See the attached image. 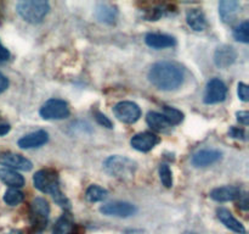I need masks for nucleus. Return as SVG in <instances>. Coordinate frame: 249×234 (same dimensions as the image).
I'll return each mask as SVG.
<instances>
[{"instance_id": "2", "label": "nucleus", "mask_w": 249, "mask_h": 234, "mask_svg": "<svg viewBox=\"0 0 249 234\" xmlns=\"http://www.w3.org/2000/svg\"><path fill=\"white\" fill-rule=\"evenodd\" d=\"M33 184L41 193L50 194L56 204L65 209V211H70L71 202L61 190L57 171L53 168H44V170L38 171L33 177Z\"/></svg>"}, {"instance_id": "22", "label": "nucleus", "mask_w": 249, "mask_h": 234, "mask_svg": "<svg viewBox=\"0 0 249 234\" xmlns=\"http://www.w3.org/2000/svg\"><path fill=\"white\" fill-rule=\"evenodd\" d=\"M186 22L194 31L201 32L207 28V19L199 9H191L186 14Z\"/></svg>"}, {"instance_id": "14", "label": "nucleus", "mask_w": 249, "mask_h": 234, "mask_svg": "<svg viewBox=\"0 0 249 234\" xmlns=\"http://www.w3.org/2000/svg\"><path fill=\"white\" fill-rule=\"evenodd\" d=\"M221 158V153L218 150H213V149H204V150H199L192 156L191 163L195 167H207L216 161Z\"/></svg>"}, {"instance_id": "24", "label": "nucleus", "mask_w": 249, "mask_h": 234, "mask_svg": "<svg viewBox=\"0 0 249 234\" xmlns=\"http://www.w3.org/2000/svg\"><path fill=\"white\" fill-rule=\"evenodd\" d=\"M108 195V192H107L105 188L100 187V185L92 184L90 185L89 188L85 192V197H87L88 201L90 202H99L105 200Z\"/></svg>"}, {"instance_id": "35", "label": "nucleus", "mask_w": 249, "mask_h": 234, "mask_svg": "<svg viewBox=\"0 0 249 234\" xmlns=\"http://www.w3.org/2000/svg\"><path fill=\"white\" fill-rule=\"evenodd\" d=\"M7 87H9V79L0 72V94L4 93L7 89Z\"/></svg>"}, {"instance_id": "5", "label": "nucleus", "mask_w": 249, "mask_h": 234, "mask_svg": "<svg viewBox=\"0 0 249 234\" xmlns=\"http://www.w3.org/2000/svg\"><path fill=\"white\" fill-rule=\"evenodd\" d=\"M49 214H50V206L49 202L43 197H36L31 202V210H29V218L31 223L36 231H43L46 227L49 221Z\"/></svg>"}, {"instance_id": "12", "label": "nucleus", "mask_w": 249, "mask_h": 234, "mask_svg": "<svg viewBox=\"0 0 249 234\" xmlns=\"http://www.w3.org/2000/svg\"><path fill=\"white\" fill-rule=\"evenodd\" d=\"M2 165L11 170H19V171H31L33 168V163L28 160V158L23 157L19 154H12L7 153L4 154L0 158Z\"/></svg>"}, {"instance_id": "9", "label": "nucleus", "mask_w": 249, "mask_h": 234, "mask_svg": "<svg viewBox=\"0 0 249 234\" xmlns=\"http://www.w3.org/2000/svg\"><path fill=\"white\" fill-rule=\"evenodd\" d=\"M138 209L135 205L126 201H114L105 204L100 207V212L106 216L121 217V218H126L136 214Z\"/></svg>"}, {"instance_id": "7", "label": "nucleus", "mask_w": 249, "mask_h": 234, "mask_svg": "<svg viewBox=\"0 0 249 234\" xmlns=\"http://www.w3.org/2000/svg\"><path fill=\"white\" fill-rule=\"evenodd\" d=\"M114 116L123 123H135L141 117V109L133 101H121L114 105Z\"/></svg>"}, {"instance_id": "36", "label": "nucleus", "mask_w": 249, "mask_h": 234, "mask_svg": "<svg viewBox=\"0 0 249 234\" xmlns=\"http://www.w3.org/2000/svg\"><path fill=\"white\" fill-rule=\"evenodd\" d=\"M10 132L9 124H0V136H5Z\"/></svg>"}, {"instance_id": "37", "label": "nucleus", "mask_w": 249, "mask_h": 234, "mask_svg": "<svg viewBox=\"0 0 249 234\" xmlns=\"http://www.w3.org/2000/svg\"><path fill=\"white\" fill-rule=\"evenodd\" d=\"M242 196H243V200H242V201H241V200H240V205H238V206L242 207L243 210H247L248 209V206H247V204H248V202H247V196H246V195H242Z\"/></svg>"}, {"instance_id": "39", "label": "nucleus", "mask_w": 249, "mask_h": 234, "mask_svg": "<svg viewBox=\"0 0 249 234\" xmlns=\"http://www.w3.org/2000/svg\"><path fill=\"white\" fill-rule=\"evenodd\" d=\"M1 17H2V12H1V9H0V20H1Z\"/></svg>"}, {"instance_id": "33", "label": "nucleus", "mask_w": 249, "mask_h": 234, "mask_svg": "<svg viewBox=\"0 0 249 234\" xmlns=\"http://www.w3.org/2000/svg\"><path fill=\"white\" fill-rule=\"evenodd\" d=\"M236 116H237V121L240 122V123L245 124V126H247V124L249 123V112L238 111L237 114H236Z\"/></svg>"}, {"instance_id": "20", "label": "nucleus", "mask_w": 249, "mask_h": 234, "mask_svg": "<svg viewBox=\"0 0 249 234\" xmlns=\"http://www.w3.org/2000/svg\"><path fill=\"white\" fill-rule=\"evenodd\" d=\"M145 41L148 46L153 49L170 48V46H174L177 44V40L173 37L158 33H148L145 37Z\"/></svg>"}, {"instance_id": "17", "label": "nucleus", "mask_w": 249, "mask_h": 234, "mask_svg": "<svg viewBox=\"0 0 249 234\" xmlns=\"http://www.w3.org/2000/svg\"><path fill=\"white\" fill-rule=\"evenodd\" d=\"M216 214H218L219 219H220L221 223H223L226 228L235 232V233L246 234L245 226H243L238 219H236L235 217H233V214H231L228 209H225V207H219V209L216 210Z\"/></svg>"}, {"instance_id": "27", "label": "nucleus", "mask_w": 249, "mask_h": 234, "mask_svg": "<svg viewBox=\"0 0 249 234\" xmlns=\"http://www.w3.org/2000/svg\"><path fill=\"white\" fill-rule=\"evenodd\" d=\"M233 37H235L236 40L247 44L249 41V22L243 21L242 23L238 24L233 29Z\"/></svg>"}, {"instance_id": "6", "label": "nucleus", "mask_w": 249, "mask_h": 234, "mask_svg": "<svg viewBox=\"0 0 249 234\" xmlns=\"http://www.w3.org/2000/svg\"><path fill=\"white\" fill-rule=\"evenodd\" d=\"M39 114L44 119H63L70 116V107L65 100L50 99L40 107Z\"/></svg>"}, {"instance_id": "13", "label": "nucleus", "mask_w": 249, "mask_h": 234, "mask_svg": "<svg viewBox=\"0 0 249 234\" xmlns=\"http://www.w3.org/2000/svg\"><path fill=\"white\" fill-rule=\"evenodd\" d=\"M53 234H83V231L79 226L74 224L72 214L65 211L56 222Z\"/></svg>"}, {"instance_id": "40", "label": "nucleus", "mask_w": 249, "mask_h": 234, "mask_svg": "<svg viewBox=\"0 0 249 234\" xmlns=\"http://www.w3.org/2000/svg\"><path fill=\"white\" fill-rule=\"evenodd\" d=\"M187 234H196V233H187Z\"/></svg>"}, {"instance_id": "31", "label": "nucleus", "mask_w": 249, "mask_h": 234, "mask_svg": "<svg viewBox=\"0 0 249 234\" xmlns=\"http://www.w3.org/2000/svg\"><path fill=\"white\" fill-rule=\"evenodd\" d=\"M237 94H238V98H240L242 101L247 102L249 100V88L247 84H245V83H238V87H237Z\"/></svg>"}, {"instance_id": "10", "label": "nucleus", "mask_w": 249, "mask_h": 234, "mask_svg": "<svg viewBox=\"0 0 249 234\" xmlns=\"http://www.w3.org/2000/svg\"><path fill=\"white\" fill-rule=\"evenodd\" d=\"M160 141V136H157L156 134L151 133V132H142V133L135 134L131 138L130 144L135 150L147 153V151L152 150Z\"/></svg>"}, {"instance_id": "8", "label": "nucleus", "mask_w": 249, "mask_h": 234, "mask_svg": "<svg viewBox=\"0 0 249 234\" xmlns=\"http://www.w3.org/2000/svg\"><path fill=\"white\" fill-rule=\"evenodd\" d=\"M226 95H228V87L225 83L219 78H213L207 84L203 100L208 105L218 104L226 99Z\"/></svg>"}, {"instance_id": "25", "label": "nucleus", "mask_w": 249, "mask_h": 234, "mask_svg": "<svg viewBox=\"0 0 249 234\" xmlns=\"http://www.w3.org/2000/svg\"><path fill=\"white\" fill-rule=\"evenodd\" d=\"M163 116L165 117L168 122H169L170 126H174V124H179L184 121V114H182L180 110L175 109L172 106H164L163 109Z\"/></svg>"}, {"instance_id": "34", "label": "nucleus", "mask_w": 249, "mask_h": 234, "mask_svg": "<svg viewBox=\"0 0 249 234\" xmlns=\"http://www.w3.org/2000/svg\"><path fill=\"white\" fill-rule=\"evenodd\" d=\"M9 58H10V51L7 50L1 43H0V62L9 60Z\"/></svg>"}, {"instance_id": "4", "label": "nucleus", "mask_w": 249, "mask_h": 234, "mask_svg": "<svg viewBox=\"0 0 249 234\" xmlns=\"http://www.w3.org/2000/svg\"><path fill=\"white\" fill-rule=\"evenodd\" d=\"M17 14L29 23H40L50 11V5L43 0H23L16 6Z\"/></svg>"}, {"instance_id": "26", "label": "nucleus", "mask_w": 249, "mask_h": 234, "mask_svg": "<svg viewBox=\"0 0 249 234\" xmlns=\"http://www.w3.org/2000/svg\"><path fill=\"white\" fill-rule=\"evenodd\" d=\"M24 199V194L21 190L16 189V188H11L7 190L4 194V201L10 206H16V205L21 204Z\"/></svg>"}, {"instance_id": "11", "label": "nucleus", "mask_w": 249, "mask_h": 234, "mask_svg": "<svg viewBox=\"0 0 249 234\" xmlns=\"http://www.w3.org/2000/svg\"><path fill=\"white\" fill-rule=\"evenodd\" d=\"M237 58V53L230 45H221L214 53V63L219 68H228L233 65Z\"/></svg>"}, {"instance_id": "30", "label": "nucleus", "mask_w": 249, "mask_h": 234, "mask_svg": "<svg viewBox=\"0 0 249 234\" xmlns=\"http://www.w3.org/2000/svg\"><path fill=\"white\" fill-rule=\"evenodd\" d=\"M95 118H96L97 123L101 124V126L106 127V128H113V124H112L111 119L106 116V115L101 114V112H95Z\"/></svg>"}, {"instance_id": "16", "label": "nucleus", "mask_w": 249, "mask_h": 234, "mask_svg": "<svg viewBox=\"0 0 249 234\" xmlns=\"http://www.w3.org/2000/svg\"><path fill=\"white\" fill-rule=\"evenodd\" d=\"M241 189L238 187L233 185H225V187L215 188L211 192V197L214 201L218 202H228L233 201L241 197Z\"/></svg>"}, {"instance_id": "18", "label": "nucleus", "mask_w": 249, "mask_h": 234, "mask_svg": "<svg viewBox=\"0 0 249 234\" xmlns=\"http://www.w3.org/2000/svg\"><path fill=\"white\" fill-rule=\"evenodd\" d=\"M241 5L236 0H223L219 4V15L225 23H231L235 21L236 16L240 12Z\"/></svg>"}, {"instance_id": "3", "label": "nucleus", "mask_w": 249, "mask_h": 234, "mask_svg": "<svg viewBox=\"0 0 249 234\" xmlns=\"http://www.w3.org/2000/svg\"><path fill=\"white\" fill-rule=\"evenodd\" d=\"M104 168L109 176L122 180L131 179L138 170V163L126 156L112 155L104 162Z\"/></svg>"}, {"instance_id": "23", "label": "nucleus", "mask_w": 249, "mask_h": 234, "mask_svg": "<svg viewBox=\"0 0 249 234\" xmlns=\"http://www.w3.org/2000/svg\"><path fill=\"white\" fill-rule=\"evenodd\" d=\"M146 122H147V124L153 129V131L157 132H165L168 128L172 127L162 114L156 111L148 112L147 116H146Z\"/></svg>"}, {"instance_id": "38", "label": "nucleus", "mask_w": 249, "mask_h": 234, "mask_svg": "<svg viewBox=\"0 0 249 234\" xmlns=\"http://www.w3.org/2000/svg\"><path fill=\"white\" fill-rule=\"evenodd\" d=\"M5 234H23L21 231H16V229H14V231H10L9 233H5Z\"/></svg>"}, {"instance_id": "28", "label": "nucleus", "mask_w": 249, "mask_h": 234, "mask_svg": "<svg viewBox=\"0 0 249 234\" xmlns=\"http://www.w3.org/2000/svg\"><path fill=\"white\" fill-rule=\"evenodd\" d=\"M160 182L163 183L165 188H172L173 187V175L170 171L169 166L163 163L160 166Z\"/></svg>"}, {"instance_id": "19", "label": "nucleus", "mask_w": 249, "mask_h": 234, "mask_svg": "<svg viewBox=\"0 0 249 234\" xmlns=\"http://www.w3.org/2000/svg\"><path fill=\"white\" fill-rule=\"evenodd\" d=\"M95 16L102 23L112 24L116 22L117 16H118V11H117V7L113 6V5L102 2V4H99L96 6Z\"/></svg>"}, {"instance_id": "21", "label": "nucleus", "mask_w": 249, "mask_h": 234, "mask_svg": "<svg viewBox=\"0 0 249 234\" xmlns=\"http://www.w3.org/2000/svg\"><path fill=\"white\" fill-rule=\"evenodd\" d=\"M0 180L6 185H9V187L16 188V189L24 185L23 176L19 175L17 171L7 167L0 168Z\"/></svg>"}, {"instance_id": "1", "label": "nucleus", "mask_w": 249, "mask_h": 234, "mask_svg": "<svg viewBox=\"0 0 249 234\" xmlns=\"http://www.w3.org/2000/svg\"><path fill=\"white\" fill-rule=\"evenodd\" d=\"M184 70L178 63L160 61L148 71V79L156 88L164 92L178 89L184 82Z\"/></svg>"}, {"instance_id": "15", "label": "nucleus", "mask_w": 249, "mask_h": 234, "mask_svg": "<svg viewBox=\"0 0 249 234\" xmlns=\"http://www.w3.org/2000/svg\"><path fill=\"white\" fill-rule=\"evenodd\" d=\"M49 140V134L48 132L43 131H36L33 133H29L27 136H22L17 144H18L19 148L22 149H34V148H40L41 145L48 143Z\"/></svg>"}, {"instance_id": "29", "label": "nucleus", "mask_w": 249, "mask_h": 234, "mask_svg": "<svg viewBox=\"0 0 249 234\" xmlns=\"http://www.w3.org/2000/svg\"><path fill=\"white\" fill-rule=\"evenodd\" d=\"M163 16V7H152L147 10L145 14V17L148 21H157Z\"/></svg>"}, {"instance_id": "32", "label": "nucleus", "mask_w": 249, "mask_h": 234, "mask_svg": "<svg viewBox=\"0 0 249 234\" xmlns=\"http://www.w3.org/2000/svg\"><path fill=\"white\" fill-rule=\"evenodd\" d=\"M229 134H230L232 138L236 139H242V140H246V132L245 129L238 128V127H231L230 131H229Z\"/></svg>"}]
</instances>
